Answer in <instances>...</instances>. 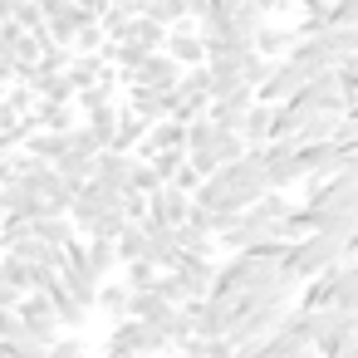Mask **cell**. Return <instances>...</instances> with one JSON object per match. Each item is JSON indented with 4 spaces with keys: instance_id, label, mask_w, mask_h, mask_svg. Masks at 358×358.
I'll return each mask as SVG.
<instances>
[{
    "instance_id": "cell-3",
    "label": "cell",
    "mask_w": 358,
    "mask_h": 358,
    "mask_svg": "<svg viewBox=\"0 0 358 358\" xmlns=\"http://www.w3.org/2000/svg\"><path fill=\"white\" fill-rule=\"evenodd\" d=\"M172 348V338L157 329V324H148V319H113V334H108V358H152V353H167Z\"/></svg>"
},
{
    "instance_id": "cell-19",
    "label": "cell",
    "mask_w": 358,
    "mask_h": 358,
    "mask_svg": "<svg viewBox=\"0 0 358 358\" xmlns=\"http://www.w3.org/2000/svg\"><path fill=\"white\" fill-rule=\"evenodd\" d=\"M94 309H103L108 319H128V314H133V285H128V280H113V285L103 280Z\"/></svg>"
},
{
    "instance_id": "cell-18",
    "label": "cell",
    "mask_w": 358,
    "mask_h": 358,
    "mask_svg": "<svg viewBox=\"0 0 358 358\" xmlns=\"http://www.w3.org/2000/svg\"><path fill=\"white\" fill-rule=\"evenodd\" d=\"M294 45H299V30L275 25V20H265V25H260V35H255V50H260V55H270V59H285Z\"/></svg>"
},
{
    "instance_id": "cell-4",
    "label": "cell",
    "mask_w": 358,
    "mask_h": 358,
    "mask_svg": "<svg viewBox=\"0 0 358 358\" xmlns=\"http://www.w3.org/2000/svg\"><path fill=\"white\" fill-rule=\"evenodd\" d=\"M353 343H358V309L319 304V338H314L319 358H334V353H343V348H353Z\"/></svg>"
},
{
    "instance_id": "cell-16",
    "label": "cell",
    "mask_w": 358,
    "mask_h": 358,
    "mask_svg": "<svg viewBox=\"0 0 358 358\" xmlns=\"http://www.w3.org/2000/svg\"><path fill=\"white\" fill-rule=\"evenodd\" d=\"M69 148H74V133H50V128H30V138H25V152H35L40 162H59V157H69Z\"/></svg>"
},
{
    "instance_id": "cell-1",
    "label": "cell",
    "mask_w": 358,
    "mask_h": 358,
    "mask_svg": "<svg viewBox=\"0 0 358 358\" xmlns=\"http://www.w3.org/2000/svg\"><path fill=\"white\" fill-rule=\"evenodd\" d=\"M265 192H270V177H265V162H260L255 148H250L241 162H226V167H216L211 177H201V187H196L192 196H196V206H231V211H245V206H255Z\"/></svg>"
},
{
    "instance_id": "cell-8",
    "label": "cell",
    "mask_w": 358,
    "mask_h": 358,
    "mask_svg": "<svg viewBox=\"0 0 358 358\" xmlns=\"http://www.w3.org/2000/svg\"><path fill=\"white\" fill-rule=\"evenodd\" d=\"M182 74H187V69H182L167 50H157V55H148V59H143L133 74H123V79H128V89H177Z\"/></svg>"
},
{
    "instance_id": "cell-26",
    "label": "cell",
    "mask_w": 358,
    "mask_h": 358,
    "mask_svg": "<svg viewBox=\"0 0 358 358\" xmlns=\"http://www.w3.org/2000/svg\"><path fill=\"white\" fill-rule=\"evenodd\" d=\"M329 25H348V30H358V0H334Z\"/></svg>"
},
{
    "instance_id": "cell-10",
    "label": "cell",
    "mask_w": 358,
    "mask_h": 358,
    "mask_svg": "<svg viewBox=\"0 0 358 358\" xmlns=\"http://www.w3.org/2000/svg\"><path fill=\"white\" fill-rule=\"evenodd\" d=\"M118 196H123V192H113L108 182H99V177H94V182L79 192L74 211H69V216H74V226H79V231H89V226H94L103 211H113V206H118Z\"/></svg>"
},
{
    "instance_id": "cell-20",
    "label": "cell",
    "mask_w": 358,
    "mask_h": 358,
    "mask_svg": "<svg viewBox=\"0 0 358 358\" xmlns=\"http://www.w3.org/2000/svg\"><path fill=\"white\" fill-rule=\"evenodd\" d=\"M84 118H79V103H40L35 108V128H50V133H74Z\"/></svg>"
},
{
    "instance_id": "cell-12",
    "label": "cell",
    "mask_w": 358,
    "mask_h": 358,
    "mask_svg": "<svg viewBox=\"0 0 358 358\" xmlns=\"http://www.w3.org/2000/svg\"><path fill=\"white\" fill-rule=\"evenodd\" d=\"M167 55H172L182 69H196V64H206V40H201L196 20H187V25H177V30H167Z\"/></svg>"
},
{
    "instance_id": "cell-31",
    "label": "cell",
    "mask_w": 358,
    "mask_h": 358,
    "mask_svg": "<svg viewBox=\"0 0 358 358\" xmlns=\"http://www.w3.org/2000/svg\"><path fill=\"white\" fill-rule=\"evenodd\" d=\"M152 358H177V353H152Z\"/></svg>"
},
{
    "instance_id": "cell-22",
    "label": "cell",
    "mask_w": 358,
    "mask_h": 358,
    "mask_svg": "<svg viewBox=\"0 0 358 358\" xmlns=\"http://www.w3.org/2000/svg\"><path fill=\"white\" fill-rule=\"evenodd\" d=\"M143 15H152L162 30H177V25H187V20H192V0H152Z\"/></svg>"
},
{
    "instance_id": "cell-17",
    "label": "cell",
    "mask_w": 358,
    "mask_h": 358,
    "mask_svg": "<svg viewBox=\"0 0 358 358\" xmlns=\"http://www.w3.org/2000/svg\"><path fill=\"white\" fill-rule=\"evenodd\" d=\"M45 294H50V304H55L59 324H69V329H79V324L89 319V309H94V304H84V299H79V294H74V289L64 285V275H59V285H50Z\"/></svg>"
},
{
    "instance_id": "cell-13",
    "label": "cell",
    "mask_w": 358,
    "mask_h": 358,
    "mask_svg": "<svg viewBox=\"0 0 358 358\" xmlns=\"http://www.w3.org/2000/svg\"><path fill=\"white\" fill-rule=\"evenodd\" d=\"M148 226V260L157 265V270H177V260H182V245H177V231L172 226H157V221H143Z\"/></svg>"
},
{
    "instance_id": "cell-25",
    "label": "cell",
    "mask_w": 358,
    "mask_h": 358,
    "mask_svg": "<svg viewBox=\"0 0 358 358\" xmlns=\"http://www.w3.org/2000/svg\"><path fill=\"white\" fill-rule=\"evenodd\" d=\"M157 275H162V270H157V265H152L148 255H143V260H128V265H123V280H128L133 289H152V280H157Z\"/></svg>"
},
{
    "instance_id": "cell-14",
    "label": "cell",
    "mask_w": 358,
    "mask_h": 358,
    "mask_svg": "<svg viewBox=\"0 0 358 358\" xmlns=\"http://www.w3.org/2000/svg\"><path fill=\"white\" fill-rule=\"evenodd\" d=\"M118 40L138 45V50H167V30L152 20V15H128V25L118 30Z\"/></svg>"
},
{
    "instance_id": "cell-9",
    "label": "cell",
    "mask_w": 358,
    "mask_h": 358,
    "mask_svg": "<svg viewBox=\"0 0 358 358\" xmlns=\"http://www.w3.org/2000/svg\"><path fill=\"white\" fill-rule=\"evenodd\" d=\"M15 309H20V319L30 324V334H35L40 343H59V329H64V324H59V314H55V304H50L45 289H30Z\"/></svg>"
},
{
    "instance_id": "cell-30",
    "label": "cell",
    "mask_w": 358,
    "mask_h": 358,
    "mask_svg": "<svg viewBox=\"0 0 358 358\" xmlns=\"http://www.w3.org/2000/svg\"><path fill=\"white\" fill-rule=\"evenodd\" d=\"M113 6H118V10H128V15H143L152 0H113Z\"/></svg>"
},
{
    "instance_id": "cell-24",
    "label": "cell",
    "mask_w": 358,
    "mask_h": 358,
    "mask_svg": "<svg viewBox=\"0 0 358 358\" xmlns=\"http://www.w3.org/2000/svg\"><path fill=\"white\" fill-rule=\"evenodd\" d=\"M113 245H118V260H123V265H128V260H143V250H148V226H143V221H128Z\"/></svg>"
},
{
    "instance_id": "cell-21",
    "label": "cell",
    "mask_w": 358,
    "mask_h": 358,
    "mask_svg": "<svg viewBox=\"0 0 358 358\" xmlns=\"http://www.w3.org/2000/svg\"><path fill=\"white\" fill-rule=\"evenodd\" d=\"M270 133H275V103H260V99H255V108H250V118H245V133H241V138H245L250 148H265V143H270Z\"/></svg>"
},
{
    "instance_id": "cell-23",
    "label": "cell",
    "mask_w": 358,
    "mask_h": 358,
    "mask_svg": "<svg viewBox=\"0 0 358 358\" xmlns=\"http://www.w3.org/2000/svg\"><path fill=\"white\" fill-rule=\"evenodd\" d=\"M177 245H182V255H206V260H211V250H216V236L187 221V226H177Z\"/></svg>"
},
{
    "instance_id": "cell-28",
    "label": "cell",
    "mask_w": 358,
    "mask_h": 358,
    "mask_svg": "<svg viewBox=\"0 0 358 358\" xmlns=\"http://www.w3.org/2000/svg\"><path fill=\"white\" fill-rule=\"evenodd\" d=\"M20 299H25V289H20V285H10L6 275H0V309H15Z\"/></svg>"
},
{
    "instance_id": "cell-2",
    "label": "cell",
    "mask_w": 358,
    "mask_h": 358,
    "mask_svg": "<svg viewBox=\"0 0 358 358\" xmlns=\"http://www.w3.org/2000/svg\"><path fill=\"white\" fill-rule=\"evenodd\" d=\"M353 250H348V241H338V236H329V231H309V236H299V241H289L285 245V265L309 285V280H319V275H329L334 265H343Z\"/></svg>"
},
{
    "instance_id": "cell-6",
    "label": "cell",
    "mask_w": 358,
    "mask_h": 358,
    "mask_svg": "<svg viewBox=\"0 0 358 358\" xmlns=\"http://www.w3.org/2000/svg\"><path fill=\"white\" fill-rule=\"evenodd\" d=\"M192 211H196V196L187 192V187H177V182H162L152 196H148V221H157V226H187L192 221Z\"/></svg>"
},
{
    "instance_id": "cell-11",
    "label": "cell",
    "mask_w": 358,
    "mask_h": 358,
    "mask_svg": "<svg viewBox=\"0 0 358 358\" xmlns=\"http://www.w3.org/2000/svg\"><path fill=\"white\" fill-rule=\"evenodd\" d=\"M133 167H138V152H128V148H103L94 157V177L108 182L113 192H128L133 187Z\"/></svg>"
},
{
    "instance_id": "cell-29",
    "label": "cell",
    "mask_w": 358,
    "mask_h": 358,
    "mask_svg": "<svg viewBox=\"0 0 358 358\" xmlns=\"http://www.w3.org/2000/svg\"><path fill=\"white\" fill-rule=\"evenodd\" d=\"M236 358H280V353H275V338H260V343H250V348H241Z\"/></svg>"
},
{
    "instance_id": "cell-27",
    "label": "cell",
    "mask_w": 358,
    "mask_h": 358,
    "mask_svg": "<svg viewBox=\"0 0 358 358\" xmlns=\"http://www.w3.org/2000/svg\"><path fill=\"white\" fill-rule=\"evenodd\" d=\"M45 358H89V353H84V343H79V338H59V343H50V353H45Z\"/></svg>"
},
{
    "instance_id": "cell-15",
    "label": "cell",
    "mask_w": 358,
    "mask_h": 358,
    "mask_svg": "<svg viewBox=\"0 0 358 358\" xmlns=\"http://www.w3.org/2000/svg\"><path fill=\"white\" fill-rule=\"evenodd\" d=\"M250 108H255V99H211L206 118H211L216 128H226V133H245V118H250Z\"/></svg>"
},
{
    "instance_id": "cell-5",
    "label": "cell",
    "mask_w": 358,
    "mask_h": 358,
    "mask_svg": "<svg viewBox=\"0 0 358 358\" xmlns=\"http://www.w3.org/2000/svg\"><path fill=\"white\" fill-rule=\"evenodd\" d=\"M314 79V69L299 59V55H285V59H275V69H270V79L260 84V103H289L304 84Z\"/></svg>"
},
{
    "instance_id": "cell-7",
    "label": "cell",
    "mask_w": 358,
    "mask_h": 358,
    "mask_svg": "<svg viewBox=\"0 0 358 358\" xmlns=\"http://www.w3.org/2000/svg\"><path fill=\"white\" fill-rule=\"evenodd\" d=\"M245 152H250V143H245L241 133H226V128H216V133H211V138H206V143L192 152V167H196L201 177H211L216 167H226V162H241Z\"/></svg>"
}]
</instances>
